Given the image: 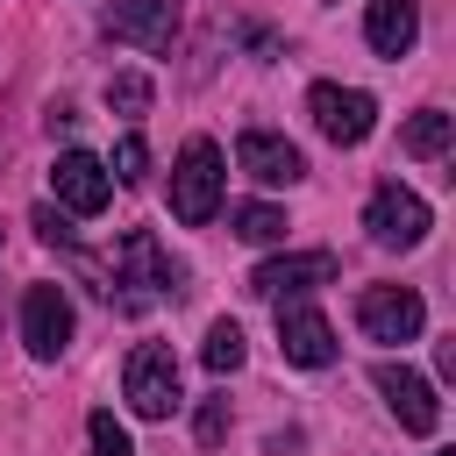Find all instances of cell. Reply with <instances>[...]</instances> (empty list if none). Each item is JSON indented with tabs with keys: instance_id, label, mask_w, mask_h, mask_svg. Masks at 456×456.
<instances>
[{
	"instance_id": "6da1fadb",
	"label": "cell",
	"mask_w": 456,
	"mask_h": 456,
	"mask_svg": "<svg viewBox=\"0 0 456 456\" xmlns=\"http://www.w3.org/2000/svg\"><path fill=\"white\" fill-rule=\"evenodd\" d=\"M185 292V264L150 235V228H128L107 256V278H100V299L114 314H150L157 299H178Z\"/></svg>"
},
{
	"instance_id": "7a4b0ae2",
	"label": "cell",
	"mask_w": 456,
	"mask_h": 456,
	"mask_svg": "<svg viewBox=\"0 0 456 456\" xmlns=\"http://www.w3.org/2000/svg\"><path fill=\"white\" fill-rule=\"evenodd\" d=\"M221 192H228L221 150H214L207 135H192V142L178 150V164H171V214H178L185 228H207V221L221 214Z\"/></svg>"
},
{
	"instance_id": "3957f363",
	"label": "cell",
	"mask_w": 456,
	"mask_h": 456,
	"mask_svg": "<svg viewBox=\"0 0 456 456\" xmlns=\"http://www.w3.org/2000/svg\"><path fill=\"white\" fill-rule=\"evenodd\" d=\"M121 399L142 420H171L178 413V356L164 342H135L128 363H121Z\"/></svg>"
},
{
	"instance_id": "277c9868",
	"label": "cell",
	"mask_w": 456,
	"mask_h": 456,
	"mask_svg": "<svg viewBox=\"0 0 456 456\" xmlns=\"http://www.w3.org/2000/svg\"><path fill=\"white\" fill-rule=\"evenodd\" d=\"M306 114H314V128H321L335 150H356V142L378 128V100H370L363 86H335V78H321V86L306 93Z\"/></svg>"
},
{
	"instance_id": "5b68a950",
	"label": "cell",
	"mask_w": 456,
	"mask_h": 456,
	"mask_svg": "<svg viewBox=\"0 0 456 456\" xmlns=\"http://www.w3.org/2000/svg\"><path fill=\"white\" fill-rule=\"evenodd\" d=\"M428 200L413 192V185H399V178H385L378 192H370V207H363V228H370V242L378 249H413L420 235H428Z\"/></svg>"
},
{
	"instance_id": "8992f818",
	"label": "cell",
	"mask_w": 456,
	"mask_h": 456,
	"mask_svg": "<svg viewBox=\"0 0 456 456\" xmlns=\"http://www.w3.org/2000/svg\"><path fill=\"white\" fill-rule=\"evenodd\" d=\"M356 328L370 335V342H420V328H428V306H420V292L413 285H370L363 299H356Z\"/></svg>"
},
{
	"instance_id": "52a82bcc",
	"label": "cell",
	"mask_w": 456,
	"mask_h": 456,
	"mask_svg": "<svg viewBox=\"0 0 456 456\" xmlns=\"http://www.w3.org/2000/svg\"><path fill=\"white\" fill-rule=\"evenodd\" d=\"M21 342H28L36 363H57L71 349V299H64V285H28L21 292Z\"/></svg>"
},
{
	"instance_id": "ba28073f",
	"label": "cell",
	"mask_w": 456,
	"mask_h": 456,
	"mask_svg": "<svg viewBox=\"0 0 456 456\" xmlns=\"http://www.w3.org/2000/svg\"><path fill=\"white\" fill-rule=\"evenodd\" d=\"M370 385L385 392V406H392V420H399L406 435H435V428H442V399H435V385H428L420 370H406V363H378Z\"/></svg>"
},
{
	"instance_id": "9c48e42d",
	"label": "cell",
	"mask_w": 456,
	"mask_h": 456,
	"mask_svg": "<svg viewBox=\"0 0 456 456\" xmlns=\"http://www.w3.org/2000/svg\"><path fill=\"white\" fill-rule=\"evenodd\" d=\"M278 349H285V363H299V370L335 363V328H328V314L306 306V299H278Z\"/></svg>"
},
{
	"instance_id": "30bf717a",
	"label": "cell",
	"mask_w": 456,
	"mask_h": 456,
	"mask_svg": "<svg viewBox=\"0 0 456 456\" xmlns=\"http://www.w3.org/2000/svg\"><path fill=\"white\" fill-rule=\"evenodd\" d=\"M328 278H335V256H328V249H292V256L256 264V271H249V292H256V299H299V292H314V285H328Z\"/></svg>"
},
{
	"instance_id": "8fae6325",
	"label": "cell",
	"mask_w": 456,
	"mask_h": 456,
	"mask_svg": "<svg viewBox=\"0 0 456 456\" xmlns=\"http://www.w3.org/2000/svg\"><path fill=\"white\" fill-rule=\"evenodd\" d=\"M235 164H242L256 185H299V178H306L299 142H285V135H271V128H242V135H235Z\"/></svg>"
},
{
	"instance_id": "7c38bea8",
	"label": "cell",
	"mask_w": 456,
	"mask_h": 456,
	"mask_svg": "<svg viewBox=\"0 0 456 456\" xmlns=\"http://www.w3.org/2000/svg\"><path fill=\"white\" fill-rule=\"evenodd\" d=\"M50 192H57V207H64V214H100V207L114 200V178H107V164H100V157L64 150V157H57V171H50Z\"/></svg>"
},
{
	"instance_id": "4fadbf2b",
	"label": "cell",
	"mask_w": 456,
	"mask_h": 456,
	"mask_svg": "<svg viewBox=\"0 0 456 456\" xmlns=\"http://www.w3.org/2000/svg\"><path fill=\"white\" fill-rule=\"evenodd\" d=\"M107 36H114V43H135V50H171L178 7H171V0H114V7H107Z\"/></svg>"
},
{
	"instance_id": "5bb4252c",
	"label": "cell",
	"mask_w": 456,
	"mask_h": 456,
	"mask_svg": "<svg viewBox=\"0 0 456 456\" xmlns=\"http://www.w3.org/2000/svg\"><path fill=\"white\" fill-rule=\"evenodd\" d=\"M363 36L378 57H406L420 43V0H370L363 7Z\"/></svg>"
},
{
	"instance_id": "9a60e30c",
	"label": "cell",
	"mask_w": 456,
	"mask_h": 456,
	"mask_svg": "<svg viewBox=\"0 0 456 456\" xmlns=\"http://www.w3.org/2000/svg\"><path fill=\"white\" fill-rule=\"evenodd\" d=\"M449 135H456V114L420 107V114L399 128V150H406V157H442V150H449Z\"/></svg>"
},
{
	"instance_id": "2e32d148",
	"label": "cell",
	"mask_w": 456,
	"mask_h": 456,
	"mask_svg": "<svg viewBox=\"0 0 456 456\" xmlns=\"http://www.w3.org/2000/svg\"><path fill=\"white\" fill-rule=\"evenodd\" d=\"M228 228H235L242 242H285V214H278L271 200H242V207H228Z\"/></svg>"
},
{
	"instance_id": "e0dca14e",
	"label": "cell",
	"mask_w": 456,
	"mask_h": 456,
	"mask_svg": "<svg viewBox=\"0 0 456 456\" xmlns=\"http://www.w3.org/2000/svg\"><path fill=\"white\" fill-rule=\"evenodd\" d=\"M200 356H207V370H221V378H228V370H242L249 342H242V328H235V321H214V328H207V349H200Z\"/></svg>"
},
{
	"instance_id": "ac0fdd59",
	"label": "cell",
	"mask_w": 456,
	"mask_h": 456,
	"mask_svg": "<svg viewBox=\"0 0 456 456\" xmlns=\"http://www.w3.org/2000/svg\"><path fill=\"white\" fill-rule=\"evenodd\" d=\"M107 107L135 121V114L150 107V78H142V71H114V78H107Z\"/></svg>"
},
{
	"instance_id": "d6986e66",
	"label": "cell",
	"mask_w": 456,
	"mask_h": 456,
	"mask_svg": "<svg viewBox=\"0 0 456 456\" xmlns=\"http://www.w3.org/2000/svg\"><path fill=\"white\" fill-rule=\"evenodd\" d=\"M192 435H200V449H221V442H228V399H221V392H214V399H200Z\"/></svg>"
},
{
	"instance_id": "ffe728a7",
	"label": "cell",
	"mask_w": 456,
	"mask_h": 456,
	"mask_svg": "<svg viewBox=\"0 0 456 456\" xmlns=\"http://www.w3.org/2000/svg\"><path fill=\"white\" fill-rule=\"evenodd\" d=\"M86 435H93V456H135V442H128V428H121L114 413H93Z\"/></svg>"
},
{
	"instance_id": "44dd1931",
	"label": "cell",
	"mask_w": 456,
	"mask_h": 456,
	"mask_svg": "<svg viewBox=\"0 0 456 456\" xmlns=\"http://www.w3.org/2000/svg\"><path fill=\"white\" fill-rule=\"evenodd\" d=\"M142 171H150V142H142V135H121V142H114V171H107V178L135 185Z\"/></svg>"
},
{
	"instance_id": "7402d4cb",
	"label": "cell",
	"mask_w": 456,
	"mask_h": 456,
	"mask_svg": "<svg viewBox=\"0 0 456 456\" xmlns=\"http://www.w3.org/2000/svg\"><path fill=\"white\" fill-rule=\"evenodd\" d=\"M36 235H43V242H64V249H71V221H64L57 207H36Z\"/></svg>"
},
{
	"instance_id": "603a6c76",
	"label": "cell",
	"mask_w": 456,
	"mask_h": 456,
	"mask_svg": "<svg viewBox=\"0 0 456 456\" xmlns=\"http://www.w3.org/2000/svg\"><path fill=\"white\" fill-rule=\"evenodd\" d=\"M442 456H456V449H442Z\"/></svg>"
}]
</instances>
